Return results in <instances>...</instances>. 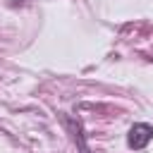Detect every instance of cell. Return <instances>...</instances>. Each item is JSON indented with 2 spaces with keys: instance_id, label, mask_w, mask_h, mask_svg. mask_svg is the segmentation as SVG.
I'll return each instance as SVG.
<instances>
[{
  "instance_id": "1",
  "label": "cell",
  "mask_w": 153,
  "mask_h": 153,
  "mask_svg": "<svg viewBox=\"0 0 153 153\" xmlns=\"http://www.w3.org/2000/svg\"><path fill=\"white\" fill-rule=\"evenodd\" d=\"M151 139H153V127H151V124H143V122L134 124V127L129 129V134H127V143H129V148H134V151L146 148V146L151 143Z\"/></svg>"
},
{
  "instance_id": "2",
  "label": "cell",
  "mask_w": 153,
  "mask_h": 153,
  "mask_svg": "<svg viewBox=\"0 0 153 153\" xmlns=\"http://www.w3.org/2000/svg\"><path fill=\"white\" fill-rule=\"evenodd\" d=\"M17 2H19V0H17Z\"/></svg>"
}]
</instances>
